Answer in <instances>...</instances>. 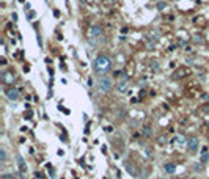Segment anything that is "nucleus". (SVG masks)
I'll list each match as a JSON object with an SVG mask.
<instances>
[{"mask_svg": "<svg viewBox=\"0 0 209 179\" xmlns=\"http://www.w3.org/2000/svg\"><path fill=\"white\" fill-rule=\"evenodd\" d=\"M93 71L97 75H106L107 72L112 71V60H110L107 55H97L93 61Z\"/></svg>", "mask_w": 209, "mask_h": 179, "instance_id": "1", "label": "nucleus"}, {"mask_svg": "<svg viewBox=\"0 0 209 179\" xmlns=\"http://www.w3.org/2000/svg\"><path fill=\"white\" fill-rule=\"evenodd\" d=\"M187 151H189V153H197L198 151V146H200V140H198V137H195V135H192V137H189V138H187Z\"/></svg>", "mask_w": 209, "mask_h": 179, "instance_id": "2", "label": "nucleus"}, {"mask_svg": "<svg viewBox=\"0 0 209 179\" xmlns=\"http://www.w3.org/2000/svg\"><path fill=\"white\" fill-rule=\"evenodd\" d=\"M112 86H113L112 79H109V77H102V79L99 80V91H101V93H109L110 90H112Z\"/></svg>", "mask_w": 209, "mask_h": 179, "instance_id": "3", "label": "nucleus"}, {"mask_svg": "<svg viewBox=\"0 0 209 179\" xmlns=\"http://www.w3.org/2000/svg\"><path fill=\"white\" fill-rule=\"evenodd\" d=\"M102 35V29H101V25H91L90 27V30H88V38L91 39V41H94L96 38H99Z\"/></svg>", "mask_w": 209, "mask_h": 179, "instance_id": "4", "label": "nucleus"}, {"mask_svg": "<svg viewBox=\"0 0 209 179\" xmlns=\"http://www.w3.org/2000/svg\"><path fill=\"white\" fill-rule=\"evenodd\" d=\"M16 160H17V165H19V174H20V179H24L25 173H27V163L24 160V157L22 156H17L16 157Z\"/></svg>", "mask_w": 209, "mask_h": 179, "instance_id": "5", "label": "nucleus"}, {"mask_svg": "<svg viewBox=\"0 0 209 179\" xmlns=\"http://www.w3.org/2000/svg\"><path fill=\"white\" fill-rule=\"evenodd\" d=\"M5 94H6V98H8L10 101H17L19 99V91L16 88H8L5 91Z\"/></svg>", "mask_w": 209, "mask_h": 179, "instance_id": "6", "label": "nucleus"}, {"mask_svg": "<svg viewBox=\"0 0 209 179\" xmlns=\"http://www.w3.org/2000/svg\"><path fill=\"white\" fill-rule=\"evenodd\" d=\"M128 88H129V83H128V79H123L120 83L116 85V90H118V93H121V94H124L128 91Z\"/></svg>", "mask_w": 209, "mask_h": 179, "instance_id": "7", "label": "nucleus"}, {"mask_svg": "<svg viewBox=\"0 0 209 179\" xmlns=\"http://www.w3.org/2000/svg\"><path fill=\"white\" fill-rule=\"evenodd\" d=\"M2 80L5 82V83H13V82H14V75H13L11 72L3 71L2 72Z\"/></svg>", "mask_w": 209, "mask_h": 179, "instance_id": "8", "label": "nucleus"}, {"mask_svg": "<svg viewBox=\"0 0 209 179\" xmlns=\"http://www.w3.org/2000/svg\"><path fill=\"white\" fill-rule=\"evenodd\" d=\"M164 171H165V173H168V174H173V173L176 171V165L171 163V162L164 163Z\"/></svg>", "mask_w": 209, "mask_h": 179, "instance_id": "9", "label": "nucleus"}, {"mask_svg": "<svg viewBox=\"0 0 209 179\" xmlns=\"http://www.w3.org/2000/svg\"><path fill=\"white\" fill-rule=\"evenodd\" d=\"M173 143L178 144V146H183V144H187V138H186L184 135L179 134V135H176L175 138H173Z\"/></svg>", "mask_w": 209, "mask_h": 179, "instance_id": "10", "label": "nucleus"}, {"mask_svg": "<svg viewBox=\"0 0 209 179\" xmlns=\"http://www.w3.org/2000/svg\"><path fill=\"white\" fill-rule=\"evenodd\" d=\"M6 159H8V156H6V151L2 148V149H0V160H2V163H5Z\"/></svg>", "mask_w": 209, "mask_h": 179, "instance_id": "11", "label": "nucleus"}, {"mask_svg": "<svg viewBox=\"0 0 209 179\" xmlns=\"http://www.w3.org/2000/svg\"><path fill=\"white\" fill-rule=\"evenodd\" d=\"M207 160H209V154H207L206 151H204V153L201 154V157H200V162H201V163H206Z\"/></svg>", "mask_w": 209, "mask_h": 179, "instance_id": "12", "label": "nucleus"}, {"mask_svg": "<svg viewBox=\"0 0 209 179\" xmlns=\"http://www.w3.org/2000/svg\"><path fill=\"white\" fill-rule=\"evenodd\" d=\"M157 144H161V146H164V144H167V137L165 135H161L157 138Z\"/></svg>", "mask_w": 209, "mask_h": 179, "instance_id": "13", "label": "nucleus"}, {"mask_svg": "<svg viewBox=\"0 0 209 179\" xmlns=\"http://www.w3.org/2000/svg\"><path fill=\"white\" fill-rule=\"evenodd\" d=\"M143 134H145V137H149V135L152 134V129H151L149 126H145V127H143Z\"/></svg>", "mask_w": 209, "mask_h": 179, "instance_id": "14", "label": "nucleus"}, {"mask_svg": "<svg viewBox=\"0 0 209 179\" xmlns=\"http://www.w3.org/2000/svg\"><path fill=\"white\" fill-rule=\"evenodd\" d=\"M151 69L152 71H159V63H157V61H151Z\"/></svg>", "mask_w": 209, "mask_h": 179, "instance_id": "15", "label": "nucleus"}, {"mask_svg": "<svg viewBox=\"0 0 209 179\" xmlns=\"http://www.w3.org/2000/svg\"><path fill=\"white\" fill-rule=\"evenodd\" d=\"M165 6H167L165 2H159V3H157V10H159V11H162V10H165Z\"/></svg>", "mask_w": 209, "mask_h": 179, "instance_id": "16", "label": "nucleus"}, {"mask_svg": "<svg viewBox=\"0 0 209 179\" xmlns=\"http://www.w3.org/2000/svg\"><path fill=\"white\" fill-rule=\"evenodd\" d=\"M193 41H195V43H197V44H200L201 41H203V38H201L200 35H195V36H193Z\"/></svg>", "mask_w": 209, "mask_h": 179, "instance_id": "17", "label": "nucleus"}, {"mask_svg": "<svg viewBox=\"0 0 209 179\" xmlns=\"http://www.w3.org/2000/svg\"><path fill=\"white\" fill-rule=\"evenodd\" d=\"M36 39H38V44H39V47H43V43H41V35L36 32Z\"/></svg>", "mask_w": 209, "mask_h": 179, "instance_id": "18", "label": "nucleus"}, {"mask_svg": "<svg viewBox=\"0 0 209 179\" xmlns=\"http://www.w3.org/2000/svg\"><path fill=\"white\" fill-rule=\"evenodd\" d=\"M27 16H29V19L32 20V19L35 17V11H29V14H27Z\"/></svg>", "mask_w": 209, "mask_h": 179, "instance_id": "19", "label": "nucleus"}, {"mask_svg": "<svg viewBox=\"0 0 209 179\" xmlns=\"http://www.w3.org/2000/svg\"><path fill=\"white\" fill-rule=\"evenodd\" d=\"M3 179H14V177H13L11 174H5V176H3Z\"/></svg>", "mask_w": 209, "mask_h": 179, "instance_id": "20", "label": "nucleus"}, {"mask_svg": "<svg viewBox=\"0 0 209 179\" xmlns=\"http://www.w3.org/2000/svg\"><path fill=\"white\" fill-rule=\"evenodd\" d=\"M13 20H14V22L17 20V14H16V13H13Z\"/></svg>", "mask_w": 209, "mask_h": 179, "instance_id": "21", "label": "nucleus"}, {"mask_svg": "<svg viewBox=\"0 0 209 179\" xmlns=\"http://www.w3.org/2000/svg\"><path fill=\"white\" fill-rule=\"evenodd\" d=\"M195 170H197V171H201V168H200V163H197V165H195Z\"/></svg>", "mask_w": 209, "mask_h": 179, "instance_id": "22", "label": "nucleus"}, {"mask_svg": "<svg viewBox=\"0 0 209 179\" xmlns=\"http://www.w3.org/2000/svg\"><path fill=\"white\" fill-rule=\"evenodd\" d=\"M203 99H204V101H209V94H204V96H203Z\"/></svg>", "mask_w": 209, "mask_h": 179, "instance_id": "23", "label": "nucleus"}, {"mask_svg": "<svg viewBox=\"0 0 209 179\" xmlns=\"http://www.w3.org/2000/svg\"><path fill=\"white\" fill-rule=\"evenodd\" d=\"M107 2H113V0H107Z\"/></svg>", "mask_w": 209, "mask_h": 179, "instance_id": "24", "label": "nucleus"}]
</instances>
